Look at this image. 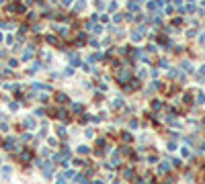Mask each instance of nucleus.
<instances>
[{
  "label": "nucleus",
  "mask_w": 205,
  "mask_h": 184,
  "mask_svg": "<svg viewBox=\"0 0 205 184\" xmlns=\"http://www.w3.org/2000/svg\"><path fill=\"white\" fill-rule=\"evenodd\" d=\"M201 43H203V45H205V33H203V35H201Z\"/></svg>",
  "instance_id": "39448f33"
},
{
  "label": "nucleus",
  "mask_w": 205,
  "mask_h": 184,
  "mask_svg": "<svg viewBox=\"0 0 205 184\" xmlns=\"http://www.w3.org/2000/svg\"><path fill=\"white\" fill-rule=\"evenodd\" d=\"M125 178H127V180H133V172H131V170H125Z\"/></svg>",
  "instance_id": "f257e3e1"
},
{
  "label": "nucleus",
  "mask_w": 205,
  "mask_h": 184,
  "mask_svg": "<svg viewBox=\"0 0 205 184\" xmlns=\"http://www.w3.org/2000/svg\"><path fill=\"white\" fill-rule=\"evenodd\" d=\"M82 8H84V0H82V2H78V4H76V10H82Z\"/></svg>",
  "instance_id": "7ed1b4c3"
},
{
  "label": "nucleus",
  "mask_w": 205,
  "mask_h": 184,
  "mask_svg": "<svg viewBox=\"0 0 205 184\" xmlns=\"http://www.w3.org/2000/svg\"><path fill=\"white\" fill-rule=\"evenodd\" d=\"M70 2H72V0H62V4H64V6H68Z\"/></svg>",
  "instance_id": "20e7f679"
},
{
  "label": "nucleus",
  "mask_w": 205,
  "mask_h": 184,
  "mask_svg": "<svg viewBox=\"0 0 205 184\" xmlns=\"http://www.w3.org/2000/svg\"><path fill=\"white\" fill-rule=\"evenodd\" d=\"M129 10H131V12H135V10H137V4H135V2L131 4V2H129Z\"/></svg>",
  "instance_id": "f03ea898"
}]
</instances>
